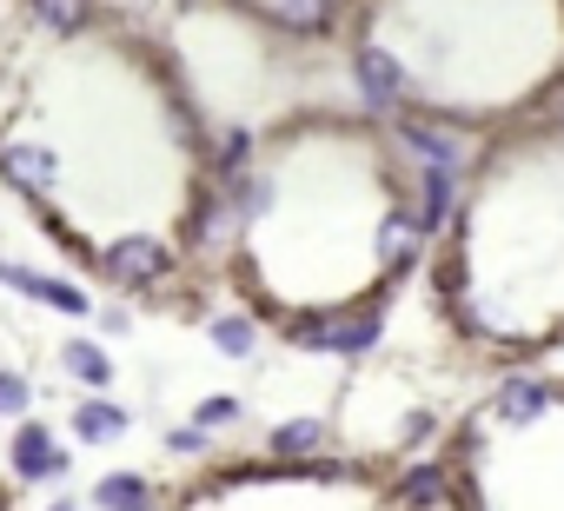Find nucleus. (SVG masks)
Wrapping results in <instances>:
<instances>
[{"mask_svg": "<svg viewBox=\"0 0 564 511\" xmlns=\"http://www.w3.org/2000/svg\"><path fill=\"white\" fill-rule=\"evenodd\" d=\"M166 452H206V432H193V425H173V432H166Z\"/></svg>", "mask_w": 564, "mask_h": 511, "instance_id": "f3484780", "label": "nucleus"}, {"mask_svg": "<svg viewBox=\"0 0 564 511\" xmlns=\"http://www.w3.org/2000/svg\"><path fill=\"white\" fill-rule=\"evenodd\" d=\"M47 511H87V504H80V498H61V504H47Z\"/></svg>", "mask_w": 564, "mask_h": 511, "instance_id": "a211bd4d", "label": "nucleus"}, {"mask_svg": "<svg viewBox=\"0 0 564 511\" xmlns=\"http://www.w3.org/2000/svg\"><path fill=\"white\" fill-rule=\"evenodd\" d=\"M67 425H74V438H80V445H113V438L133 425V412H127V405H113V399H80Z\"/></svg>", "mask_w": 564, "mask_h": 511, "instance_id": "1a4fd4ad", "label": "nucleus"}, {"mask_svg": "<svg viewBox=\"0 0 564 511\" xmlns=\"http://www.w3.org/2000/svg\"><path fill=\"white\" fill-rule=\"evenodd\" d=\"M0 180L120 293H160L186 267L213 193L173 61L87 8H34L0 61Z\"/></svg>", "mask_w": 564, "mask_h": 511, "instance_id": "f257e3e1", "label": "nucleus"}, {"mask_svg": "<svg viewBox=\"0 0 564 511\" xmlns=\"http://www.w3.org/2000/svg\"><path fill=\"white\" fill-rule=\"evenodd\" d=\"M412 166L379 127L306 113L259 140L246 180L219 199L232 206V280L252 319L306 326L372 306L392 280L425 260V239L405 213Z\"/></svg>", "mask_w": 564, "mask_h": 511, "instance_id": "f03ea898", "label": "nucleus"}, {"mask_svg": "<svg viewBox=\"0 0 564 511\" xmlns=\"http://www.w3.org/2000/svg\"><path fill=\"white\" fill-rule=\"evenodd\" d=\"M147 511H160V504H147Z\"/></svg>", "mask_w": 564, "mask_h": 511, "instance_id": "aec40b11", "label": "nucleus"}, {"mask_svg": "<svg viewBox=\"0 0 564 511\" xmlns=\"http://www.w3.org/2000/svg\"><path fill=\"white\" fill-rule=\"evenodd\" d=\"M61 366H67L80 385H94V399H107V385H113V359H107V346H94V339H67V346H61Z\"/></svg>", "mask_w": 564, "mask_h": 511, "instance_id": "f8f14e48", "label": "nucleus"}, {"mask_svg": "<svg viewBox=\"0 0 564 511\" xmlns=\"http://www.w3.org/2000/svg\"><path fill=\"white\" fill-rule=\"evenodd\" d=\"M0 511H14V504H8V498H0Z\"/></svg>", "mask_w": 564, "mask_h": 511, "instance_id": "6ab92c4d", "label": "nucleus"}, {"mask_svg": "<svg viewBox=\"0 0 564 511\" xmlns=\"http://www.w3.org/2000/svg\"><path fill=\"white\" fill-rule=\"evenodd\" d=\"M252 21L293 28V41H333V28H339L346 14H339V8H252Z\"/></svg>", "mask_w": 564, "mask_h": 511, "instance_id": "9d476101", "label": "nucleus"}, {"mask_svg": "<svg viewBox=\"0 0 564 511\" xmlns=\"http://www.w3.org/2000/svg\"><path fill=\"white\" fill-rule=\"evenodd\" d=\"M21 28H28V8H8V0H0V61H8V47L21 41Z\"/></svg>", "mask_w": 564, "mask_h": 511, "instance_id": "dca6fc26", "label": "nucleus"}, {"mask_svg": "<svg viewBox=\"0 0 564 511\" xmlns=\"http://www.w3.org/2000/svg\"><path fill=\"white\" fill-rule=\"evenodd\" d=\"M147 504H153V485L140 471H107L87 498V511H147Z\"/></svg>", "mask_w": 564, "mask_h": 511, "instance_id": "9b49d317", "label": "nucleus"}, {"mask_svg": "<svg viewBox=\"0 0 564 511\" xmlns=\"http://www.w3.org/2000/svg\"><path fill=\"white\" fill-rule=\"evenodd\" d=\"M173 511H392V498L352 465H219L180 491Z\"/></svg>", "mask_w": 564, "mask_h": 511, "instance_id": "7ed1b4c3", "label": "nucleus"}, {"mask_svg": "<svg viewBox=\"0 0 564 511\" xmlns=\"http://www.w3.org/2000/svg\"><path fill=\"white\" fill-rule=\"evenodd\" d=\"M326 438H333V425H326L319 412H300V418H279V425L265 432V458H272V465H319Z\"/></svg>", "mask_w": 564, "mask_h": 511, "instance_id": "39448f33", "label": "nucleus"}, {"mask_svg": "<svg viewBox=\"0 0 564 511\" xmlns=\"http://www.w3.org/2000/svg\"><path fill=\"white\" fill-rule=\"evenodd\" d=\"M293 346L306 352H333V359H372L379 339H386V306H352V313H333V319H306V326H286Z\"/></svg>", "mask_w": 564, "mask_h": 511, "instance_id": "20e7f679", "label": "nucleus"}, {"mask_svg": "<svg viewBox=\"0 0 564 511\" xmlns=\"http://www.w3.org/2000/svg\"><path fill=\"white\" fill-rule=\"evenodd\" d=\"M551 405H557V385H551V379L511 372V379L498 385V399H491V412H485V418H498V425H538Z\"/></svg>", "mask_w": 564, "mask_h": 511, "instance_id": "423d86ee", "label": "nucleus"}, {"mask_svg": "<svg viewBox=\"0 0 564 511\" xmlns=\"http://www.w3.org/2000/svg\"><path fill=\"white\" fill-rule=\"evenodd\" d=\"M0 280H8L14 293H28V300H41V306H54V313H94V300H87L74 280H47V273L8 267V260H0Z\"/></svg>", "mask_w": 564, "mask_h": 511, "instance_id": "6e6552de", "label": "nucleus"}, {"mask_svg": "<svg viewBox=\"0 0 564 511\" xmlns=\"http://www.w3.org/2000/svg\"><path fill=\"white\" fill-rule=\"evenodd\" d=\"M28 405H34L28 372H0V418H14V412H28Z\"/></svg>", "mask_w": 564, "mask_h": 511, "instance_id": "2eb2a0df", "label": "nucleus"}, {"mask_svg": "<svg viewBox=\"0 0 564 511\" xmlns=\"http://www.w3.org/2000/svg\"><path fill=\"white\" fill-rule=\"evenodd\" d=\"M206 339H213L226 359H252V352H259V319H252V313H213V319H206Z\"/></svg>", "mask_w": 564, "mask_h": 511, "instance_id": "ddd939ff", "label": "nucleus"}, {"mask_svg": "<svg viewBox=\"0 0 564 511\" xmlns=\"http://www.w3.org/2000/svg\"><path fill=\"white\" fill-rule=\"evenodd\" d=\"M14 471H21L28 485H54V478L67 471V452H61V438H54L41 418H28V425L14 432Z\"/></svg>", "mask_w": 564, "mask_h": 511, "instance_id": "0eeeda50", "label": "nucleus"}, {"mask_svg": "<svg viewBox=\"0 0 564 511\" xmlns=\"http://www.w3.org/2000/svg\"><path fill=\"white\" fill-rule=\"evenodd\" d=\"M246 405L232 399V392H213V399H199V412H193V432H213V425H232Z\"/></svg>", "mask_w": 564, "mask_h": 511, "instance_id": "4468645a", "label": "nucleus"}]
</instances>
